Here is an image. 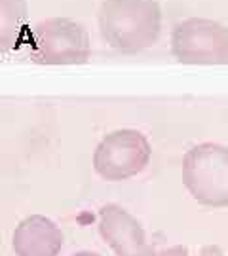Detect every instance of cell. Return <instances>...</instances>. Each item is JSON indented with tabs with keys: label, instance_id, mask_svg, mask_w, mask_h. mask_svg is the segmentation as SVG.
Segmentation results:
<instances>
[{
	"label": "cell",
	"instance_id": "6da1fadb",
	"mask_svg": "<svg viewBox=\"0 0 228 256\" xmlns=\"http://www.w3.org/2000/svg\"><path fill=\"white\" fill-rule=\"evenodd\" d=\"M162 12L156 0H105L99 10V31L110 48L139 53L160 37Z\"/></svg>",
	"mask_w": 228,
	"mask_h": 256
},
{
	"label": "cell",
	"instance_id": "7a4b0ae2",
	"mask_svg": "<svg viewBox=\"0 0 228 256\" xmlns=\"http://www.w3.org/2000/svg\"><path fill=\"white\" fill-rule=\"evenodd\" d=\"M182 183L205 207H228V148L202 143L182 159Z\"/></svg>",
	"mask_w": 228,
	"mask_h": 256
},
{
	"label": "cell",
	"instance_id": "3957f363",
	"mask_svg": "<svg viewBox=\"0 0 228 256\" xmlns=\"http://www.w3.org/2000/svg\"><path fill=\"white\" fill-rule=\"evenodd\" d=\"M29 55L42 65H74L90 57V37L84 25L67 17L36 23L29 35Z\"/></svg>",
	"mask_w": 228,
	"mask_h": 256
},
{
	"label": "cell",
	"instance_id": "277c9868",
	"mask_svg": "<svg viewBox=\"0 0 228 256\" xmlns=\"http://www.w3.org/2000/svg\"><path fill=\"white\" fill-rule=\"evenodd\" d=\"M171 51L186 65H227L228 29L213 19H184L173 29Z\"/></svg>",
	"mask_w": 228,
	"mask_h": 256
},
{
	"label": "cell",
	"instance_id": "5b68a950",
	"mask_svg": "<svg viewBox=\"0 0 228 256\" xmlns=\"http://www.w3.org/2000/svg\"><path fill=\"white\" fill-rule=\"evenodd\" d=\"M150 159V143L137 129L108 133L93 152V167L105 181H126L139 175Z\"/></svg>",
	"mask_w": 228,
	"mask_h": 256
},
{
	"label": "cell",
	"instance_id": "8992f818",
	"mask_svg": "<svg viewBox=\"0 0 228 256\" xmlns=\"http://www.w3.org/2000/svg\"><path fill=\"white\" fill-rule=\"evenodd\" d=\"M99 233L116 256H137L146 247V233L141 222L116 203L99 211Z\"/></svg>",
	"mask_w": 228,
	"mask_h": 256
},
{
	"label": "cell",
	"instance_id": "52a82bcc",
	"mask_svg": "<svg viewBox=\"0 0 228 256\" xmlns=\"http://www.w3.org/2000/svg\"><path fill=\"white\" fill-rule=\"evenodd\" d=\"M12 247L15 256H57L63 247V232L48 217L31 215L17 224Z\"/></svg>",
	"mask_w": 228,
	"mask_h": 256
},
{
	"label": "cell",
	"instance_id": "ba28073f",
	"mask_svg": "<svg viewBox=\"0 0 228 256\" xmlns=\"http://www.w3.org/2000/svg\"><path fill=\"white\" fill-rule=\"evenodd\" d=\"M27 27V2L25 0H0V48L8 51L15 48Z\"/></svg>",
	"mask_w": 228,
	"mask_h": 256
},
{
	"label": "cell",
	"instance_id": "9c48e42d",
	"mask_svg": "<svg viewBox=\"0 0 228 256\" xmlns=\"http://www.w3.org/2000/svg\"><path fill=\"white\" fill-rule=\"evenodd\" d=\"M137 256H186V247L168 245L166 241H156L152 245H146Z\"/></svg>",
	"mask_w": 228,
	"mask_h": 256
},
{
	"label": "cell",
	"instance_id": "30bf717a",
	"mask_svg": "<svg viewBox=\"0 0 228 256\" xmlns=\"http://www.w3.org/2000/svg\"><path fill=\"white\" fill-rule=\"evenodd\" d=\"M200 256H225V253L217 245H205L204 249H202V253H200Z\"/></svg>",
	"mask_w": 228,
	"mask_h": 256
},
{
	"label": "cell",
	"instance_id": "8fae6325",
	"mask_svg": "<svg viewBox=\"0 0 228 256\" xmlns=\"http://www.w3.org/2000/svg\"><path fill=\"white\" fill-rule=\"evenodd\" d=\"M74 256H99V255H95V253H90V251H84V253H78V255H74Z\"/></svg>",
	"mask_w": 228,
	"mask_h": 256
}]
</instances>
